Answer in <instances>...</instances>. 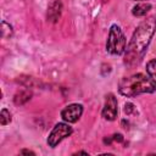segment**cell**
Returning a JSON list of instances; mask_svg holds the SVG:
<instances>
[{"mask_svg":"<svg viewBox=\"0 0 156 156\" xmlns=\"http://www.w3.org/2000/svg\"><path fill=\"white\" fill-rule=\"evenodd\" d=\"M155 30H156V18L155 17H150V18L143 21L136 27V29L134 30V33L132 35L129 44L127 45V49H126V62H128V63L136 62L143 57Z\"/></svg>","mask_w":156,"mask_h":156,"instance_id":"cell-1","label":"cell"},{"mask_svg":"<svg viewBox=\"0 0 156 156\" xmlns=\"http://www.w3.org/2000/svg\"><path fill=\"white\" fill-rule=\"evenodd\" d=\"M118 90L127 98H134L144 93H154L156 85L154 82L143 73H136L130 77H124L119 80Z\"/></svg>","mask_w":156,"mask_h":156,"instance_id":"cell-2","label":"cell"},{"mask_svg":"<svg viewBox=\"0 0 156 156\" xmlns=\"http://www.w3.org/2000/svg\"><path fill=\"white\" fill-rule=\"evenodd\" d=\"M106 50L111 55H121L126 51V37L117 24H112L110 28Z\"/></svg>","mask_w":156,"mask_h":156,"instance_id":"cell-3","label":"cell"},{"mask_svg":"<svg viewBox=\"0 0 156 156\" xmlns=\"http://www.w3.org/2000/svg\"><path fill=\"white\" fill-rule=\"evenodd\" d=\"M72 132H73L72 130V127H69L68 124H66V123H57L52 128L51 133L48 136V145L51 146V147H55L65 138L69 136L72 134Z\"/></svg>","mask_w":156,"mask_h":156,"instance_id":"cell-4","label":"cell"},{"mask_svg":"<svg viewBox=\"0 0 156 156\" xmlns=\"http://www.w3.org/2000/svg\"><path fill=\"white\" fill-rule=\"evenodd\" d=\"M117 99L115 98L113 94H107L105 99V105L102 108V117L106 121H115L117 117Z\"/></svg>","mask_w":156,"mask_h":156,"instance_id":"cell-5","label":"cell"},{"mask_svg":"<svg viewBox=\"0 0 156 156\" xmlns=\"http://www.w3.org/2000/svg\"><path fill=\"white\" fill-rule=\"evenodd\" d=\"M83 113V106L80 104H71L61 111V117L68 123H76Z\"/></svg>","mask_w":156,"mask_h":156,"instance_id":"cell-6","label":"cell"},{"mask_svg":"<svg viewBox=\"0 0 156 156\" xmlns=\"http://www.w3.org/2000/svg\"><path fill=\"white\" fill-rule=\"evenodd\" d=\"M61 11H62V4L58 0H55L50 4L49 9H48V20L50 22H57L60 16H61Z\"/></svg>","mask_w":156,"mask_h":156,"instance_id":"cell-7","label":"cell"},{"mask_svg":"<svg viewBox=\"0 0 156 156\" xmlns=\"http://www.w3.org/2000/svg\"><path fill=\"white\" fill-rule=\"evenodd\" d=\"M30 98H32V91L28 89H23V90H20L18 93L15 94L13 102H15V105L21 106V105H24L26 102H28L30 100Z\"/></svg>","mask_w":156,"mask_h":156,"instance_id":"cell-8","label":"cell"},{"mask_svg":"<svg viewBox=\"0 0 156 156\" xmlns=\"http://www.w3.org/2000/svg\"><path fill=\"white\" fill-rule=\"evenodd\" d=\"M151 10V5L149 2H140V4H136L133 10H132V13L136 17H143L145 16L149 11Z\"/></svg>","mask_w":156,"mask_h":156,"instance_id":"cell-9","label":"cell"},{"mask_svg":"<svg viewBox=\"0 0 156 156\" xmlns=\"http://www.w3.org/2000/svg\"><path fill=\"white\" fill-rule=\"evenodd\" d=\"M146 73L156 85V60H150L146 63Z\"/></svg>","mask_w":156,"mask_h":156,"instance_id":"cell-10","label":"cell"},{"mask_svg":"<svg viewBox=\"0 0 156 156\" xmlns=\"http://www.w3.org/2000/svg\"><path fill=\"white\" fill-rule=\"evenodd\" d=\"M11 122V113L7 108H2L0 112V123L1 126H6Z\"/></svg>","mask_w":156,"mask_h":156,"instance_id":"cell-11","label":"cell"},{"mask_svg":"<svg viewBox=\"0 0 156 156\" xmlns=\"http://www.w3.org/2000/svg\"><path fill=\"white\" fill-rule=\"evenodd\" d=\"M1 35L2 38H7L12 35V27L10 24H7L5 21L1 22Z\"/></svg>","mask_w":156,"mask_h":156,"instance_id":"cell-12","label":"cell"},{"mask_svg":"<svg viewBox=\"0 0 156 156\" xmlns=\"http://www.w3.org/2000/svg\"><path fill=\"white\" fill-rule=\"evenodd\" d=\"M112 141H117V143H122L123 141V135L117 133V134H113L112 136H108V138H105L104 139V143L105 144H111Z\"/></svg>","mask_w":156,"mask_h":156,"instance_id":"cell-13","label":"cell"},{"mask_svg":"<svg viewBox=\"0 0 156 156\" xmlns=\"http://www.w3.org/2000/svg\"><path fill=\"white\" fill-rule=\"evenodd\" d=\"M134 112H135V106H134L132 102H127V104L124 105V113L132 115V113H134Z\"/></svg>","mask_w":156,"mask_h":156,"instance_id":"cell-14","label":"cell"},{"mask_svg":"<svg viewBox=\"0 0 156 156\" xmlns=\"http://www.w3.org/2000/svg\"><path fill=\"white\" fill-rule=\"evenodd\" d=\"M21 154H27V155H34V152H33V151H30V150H22V151H21Z\"/></svg>","mask_w":156,"mask_h":156,"instance_id":"cell-15","label":"cell"}]
</instances>
